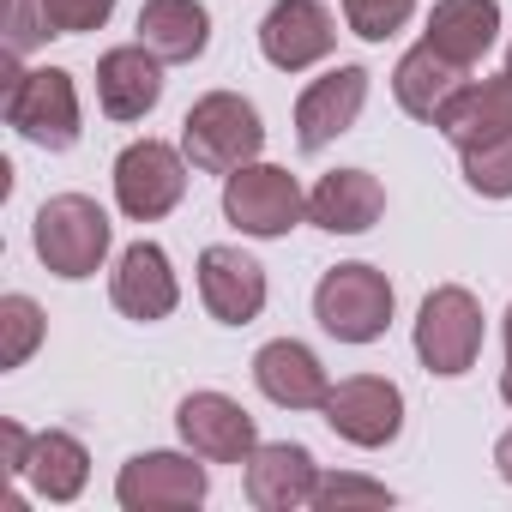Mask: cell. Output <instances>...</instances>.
I'll use <instances>...</instances> for the list:
<instances>
[{
    "mask_svg": "<svg viewBox=\"0 0 512 512\" xmlns=\"http://www.w3.org/2000/svg\"><path fill=\"white\" fill-rule=\"evenodd\" d=\"M416 356L440 380H458V374L476 368V356H482V308H476L470 290L440 284L422 302V314H416Z\"/></svg>",
    "mask_w": 512,
    "mask_h": 512,
    "instance_id": "6",
    "label": "cell"
},
{
    "mask_svg": "<svg viewBox=\"0 0 512 512\" xmlns=\"http://www.w3.org/2000/svg\"><path fill=\"white\" fill-rule=\"evenodd\" d=\"M314 506L320 512H344V506H392V488L386 482H368V476H320L314 488Z\"/></svg>",
    "mask_w": 512,
    "mask_h": 512,
    "instance_id": "27",
    "label": "cell"
},
{
    "mask_svg": "<svg viewBox=\"0 0 512 512\" xmlns=\"http://www.w3.org/2000/svg\"><path fill=\"white\" fill-rule=\"evenodd\" d=\"M410 13H416V0H344V25L362 43H386L392 31H404Z\"/></svg>",
    "mask_w": 512,
    "mask_h": 512,
    "instance_id": "26",
    "label": "cell"
},
{
    "mask_svg": "<svg viewBox=\"0 0 512 512\" xmlns=\"http://www.w3.org/2000/svg\"><path fill=\"white\" fill-rule=\"evenodd\" d=\"M260 145H266V127H260V109L235 91H211L187 109L181 121V151L193 169L205 175H235L241 163H260Z\"/></svg>",
    "mask_w": 512,
    "mask_h": 512,
    "instance_id": "1",
    "label": "cell"
},
{
    "mask_svg": "<svg viewBox=\"0 0 512 512\" xmlns=\"http://www.w3.org/2000/svg\"><path fill=\"white\" fill-rule=\"evenodd\" d=\"M326 428L338 434V440H350V446H392L398 440V428H404V392L392 386V380H380V374H350V380H338L332 392H326Z\"/></svg>",
    "mask_w": 512,
    "mask_h": 512,
    "instance_id": "8",
    "label": "cell"
},
{
    "mask_svg": "<svg viewBox=\"0 0 512 512\" xmlns=\"http://www.w3.org/2000/svg\"><path fill=\"white\" fill-rule=\"evenodd\" d=\"M314 488H320V464H314L308 446H296V440L253 446V458H247V500L260 512L314 506Z\"/></svg>",
    "mask_w": 512,
    "mask_h": 512,
    "instance_id": "15",
    "label": "cell"
},
{
    "mask_svg": "<svg viewBox=\"0 0 512 512\" xmlns=\"http://www.w3.org/2000/svg\"><path fill=\"white\" fill-rule=\"evenodd\" d=\"M163 97V61L145 43H121L97 61V103L109 121H145Z\"/></svg>",
    "mask_w": 512,
    "mask_h": 512,
    "instance_id": "16",
    "label": "cell"
},
{
    "mask_svg": "<svg viewBox=\"0 0 512 512\" xmlns=\"http://www.w3.org/2000/svg\"><path fill=\"white\" fill-rule=\"evenodd\" d=\"M386 211V187L368 175V169H332L320 175V187L308 193V217L326 229V235H362L374 229Z\"/></svg>",
    "mask_w": 512,
    "mask_h": 512,
    "instance_id": "18",
    "label": "cell"
},
{
    "mask_svg": "<svg viewBox=\"0 0 512 512\" xmlns=\"http://www.w3.org/2000/svg\"><path fill=\"white\" fill-rule=\"evenodd\" d=\"M253 380H260V392L272 404H284V410H320L326 392H332L320 356L308 344H296V338H272L260 356H253Z\"/></svg>",
    "mask_w": 512,
    "mask_h": 512,
    "instance_id": "17",
    "label": "cell"
},
{
    "mask_svg": "<svg viewBox=\"0 0 512 512\" xmlns=\"http://www.w3.org/2000/svg\"><path fill=\"white\" fill-rule=\"evenodd\" d=\"M109 235H115L109 211H103L97 199H85V193H55V199L37 211V223H31L37 260H43L55 278H67V284L91 278V272L109 260Z\"/></svg>",
    "mask_w": 512,
    "mask_h": 512,
    "instance_id": "2",
    "label": "cell"
},
{
    "mask_svg": "<svg viewBox=\"0 0 512 512\" xmlns=\"http://www.w3.org/2000/svg\"><path fill=\"white\" fill-rule=\"evenodd\" d=\"M506 350H512V308H506Z\"/></svg>",
    "mask_w": 512,
    "mask_h": 512,
    "instance_id": "33",
    "label": "cell"
},
{
    "mask_svg": "<svg viewBox=\"0 0 512 512\" xmlns=\"http://www.w3.org/2000/svg\"><path fill=\"white\" fill-rule=\"evenodd\" d=\"M362 103H368V73H362V67H332V73H320V79L296 97V139H302V151H326L332 139H344V133L356 127Z\"/></svg>",
    "mask_w": 512,
    "mask_h": 512,
    "instance_id": "13",
    "label": "cell"
},
{
    "mask_svg": "<svg viewBox=\"0 0 512 512\" xmlns=\"http://www.w3.org/2000/svg\"><path fill=\"white\" fill-rule=\"evenodd\" d=\"M139 43L157 55V61H199L205 43H211V13L199 0H145L139 7Z\"/></svg>",
    "mask_w": 512,
    "mask_h": 512,
    "instance_id": "22",
    "label": "cell"
},
{
    "mask_svg": "<svg viewBox=\"0 0 512 512\" xmlns=\"http://www.w3.org/2000/svg\"><path fill=\"white\" fill-rule=\"evenodd\" d=\"M464 181L470 193L482 199H512V133L506 139H488L476 151H464Z\"/></svg>",
    "mask_w": 512,
    "mask_h": 512,
    "instance_id": "25",
    "label": "cell"
},
{
    "mask_svg": "<svg viewBox=\"0 0 512 512\" xmlns=\"http://www.w3.org/2000/svg\"><path fill=\"white\" fill-rule=\"evenodd\" d=\"M464 73H470V67L446 61L434 43H416V49L398 61V73H392V97H398L404 115H416V121H440V109L470 85Z\"/></svg>",
    "mask_w": 512,
    "mask_h": 512,
    "instance_id": "20",
    "label": "cell"
},
{
    "mask_svg": "<svg viewBox=\"0 0 512 512\" xmlns=\"http://www.w3.org/2000/svg\"><path fill=\"white\" fill-rule=\"evenodd\" d=\"M43 13H49V31L55 37H85V31H103L109 25L115 0H43Z\"/></svg>",
    "mask_w": 512,
    "mask_h": 512,
    "instance_id": "29",
    "label": "cell"
},
{
    "mask_svg": "<svg viewBox=\"0 0 512 512\" xmlns=\"http://www.w3.org/2000/svg\"><path fill=\"white\" fill-rule=\"evenodd\" d=\"M7 127L31 139L37 151H73L79 145V91L73 73L37 67V73H7Z\"/></svg>",
    "mask_w": 512,
    "mask_h": 512,
    "instance_id": "3",
    "label": "cell"
},
{
    "mask_svg": "<svg viewBox=\"0 0 512 512\" xmlns=\"http://www.w3.org/2000/svg\"><path fill=\"white\" fill-rule=\"evenodd\" d=\"M109 296H115V308H121L127 320H139V326L169 320L175 302H181V284H175V272H169V253H163L157 241H133L121 260H115V272H109Z\"/></svg>",
    "mask_w": 512,
    "mask_h": 512,
    "instance_id": "14",
    "label": "cell"
},
{
    "mask_svg": "<svg viewBox=\"0 0 512 512\" xmlns=\"http://www.w3.org/2000/svg\"><path fill=\"white\" fill-rule=\"evenodd\" d=\"M31 440H37V434H25L19 422H0V452H7V476H25V470H31Z\"/></svg>",
    "mask_w": 512,
    "mask_h": 512,
    "instance_id": "30",
    "label": "cell"
},
{
    "mask_svg": "<svg viewBox=\"0 0 512 512\" xmlns=\"http://www.w3.org/2000/svg\"><path fill=\"white\" fill-rule=\"evenodd\" d=\"M494 464H500V476H506V482H512V428H506V434H500V446H494Z\"/></svg>",
    "mask_w": 512,
    "mask_h": 512,
    "instance_id": "31",
    "label": "cell"
},
{
    "mask_svg": "<svg viewBox=\"0 0 512 512\" xmlns=\"http://www.w3.org/2000/svg\"><path fill=\"white\" fill-rule=\"evenodd\" d=\"M49 13H43V0H7V55L25 61L37 43H49Z\"/></svg>",
    "mask_w": 512,
    "mask_h": 512,
    "instance_id": "28",
    "label": "cell"
},
{
    "mask_svg": "<svg viewBox=\"0 0 512 512\" xmlns=\"http://www.w3.org/2000/svg\"><path fill=\"white\" fill-rule=\"evenodd\" d=\"M199 302L223 326H247L266 308V266L241 247H205L199 253Z\"/></svg>",
    "mask_w": 512,
    "mask_h": 512,
    "instance_id": "12",
    "label": "cell"
},
{
    "mask_svg": "<svg viewBox=\"0 0 512 512\" xmlns=\"http://www.w3.org/2000/svg\"><path fill=\"white\" fill-rule=\"evenodd\" d=\"M500 37V0H434L422 43H434L446 61L476 67Z\"/></svg>",
    "mask_w": 512,
    "mask_h": 512,
    "instance_id": "21",
    "label": "cell"
},
{
    "mask_svg": "<svg viewBox=\"0 0 512 512\" xmlns=\"http://www.w3.org/2000/svg\"><path fill=\"white\" fill-rule=\"evenodd\" d=\"M205 488H211L205 464H193L181 452H139L115 476V500L127 512H181V506H199Z\"/></svg>",
    "mask_w": 512,
    "mask_h": 512,
    "instance_id": "9",
    "label": "cell"
},
{
    "mask_svg": "<svg viewBox=\"0 0 512 512\" xmlns=\"http://www.w3.org/2000/svg\"><path fill=\"white\" fill-rule=\"evenodd\" d=\"M187 193V151L163 145V139H133L115 157V205L133 223H157L181 205Z\"/></svg>",
    "mask_w": 512,
    "mask_h": 512,
    "instance_id": "7",
    "label": "cell"
},
{
    "mask_svg": "<svg viewBox=\"0 0 512 512\" xmlns=\"http://www.w3.org/2000/svg\"><path fill=\"white\" fill-rule=\"evenodd\" d=\"M500 398L512 404V350H506V374H500Z\"/></svg>",
    "mask_w": 512,
    "mask_h": 512,
    "instance_id": "32",
    "label": "cell"
},
{
    "mask_svg": "<svg viewBox=\"0 0 512 512\" xmlns=\"http://www.w3.org/2000/svg\"><path fill=\"white\" fill-rule=\"evenodd\" d=\"M43 332H49L43 308L31 296H7L0 302V368H25L31 350L43 344Z\"/></svg>",
    "mask_w": 512,
    "mask_h": 512,
    "instance_id": "24",
    "label": "cell"
},
{
    "mask_svg": "<svg viewBox=\"0 0 512 512\" xmlns=\"http://www.w3.org/2000/svg\"><path fill=\"white\" fill-rule=\"evenodd\" d=\"M314 320L338 338V344H374V338H386V326H392V284H386V272H374V266H332L326 278H320V290H314Z\"/></svg>",
    "mask_w": 512,
    "mask_h": 512,
    "instance_id": "5",
    "label": "cell"
},
{
    "mask_svg": "<svg viewBox=\"0 0 512 512\" xmlns=\"http://www.w3.org/2000/svg\"><path fill=\"white\" fill-rule=\"evenodd\" d=\"M506 73H512V49H506Z\"/></svg>",
    "mask_w": 512,
    "mask_h": 512,
    "instance_id": "34",
    "label": "cell"
},
{
    "mask_svg": "<svg viewBox=\"0 0 512 512\" xmlns=\"http://www.w3.org/2000/svg\"><path fill=\"white\" fill-rule=\"evenodd\" d=\"M223 217L241 229V235H260V241H278L290 235L302 217H308V193L290 169L278 163H241L235 175H223Z\"/></svg>",
    "mask_w": 512,
    "mask_h": 512,
    "instance_id": "4",
    "label": "cell"
},
{
    "mask_svg": "<svg viewBox=\"0 0 512 512\" xmlns=\"http://www.w3.org/2000/svg\"><path fill=\"white\" fill-rule=\"evenodd\" d=\"M338 43V25H332V7L326 0H278L260 25V49L278 73H302V67H320Z\"/></svg>",
    "mask_w": 512,
    "mask_h": 512,
    "instance_id": "11",
    "label": "cell"
},
{
    "mask_svg": "<svg viewBox=\"0 0 512 512\" xmlns=\"http://www.w3.org/2000/svg\"><path fill=\"white\" fill-rule=\"evenodd\" d=\"M31 488L43 500H79L85 494V476H91V452L67 434V428H43L31 440Z\"/></svg>",
    "mask_w": 512,
    "mask_h": 512,
    "instance_id": "23",
    "label": "cell"
},
{
    "mask_svg": "<svg viewBox=\"0 0 512 512\" xmlns=\"http://www.w3.org/2000/svg\"><path fill=\"white\" fill-rule=\"evenodd\" d=\"M434 127H440L458 151H476V145H488V139H506V133H512V73L482 79V85H464V91L440 109Z\"/></svg>",
    "mask_w": 512,
    "mask_h": 512,
    "instance_id": "19",
    "label": "cell"
},
{
    "mask_svg": "<svg viewBox=\"0 0 512 512\" xmlns=\"http://www.w3.org/2000/svg\"><path fill=\"white\" fill-rule=\"evenodd\" d=\"M175 428L193 446V458H205V464H247L253 446H260L253 416L223 392H187L181 410H175Z\"/></svg>",
    "mask_w": 512,
    "mask_h": 512,
    "instance_id": "10",
    "label": "cell"
}]
</instances>
